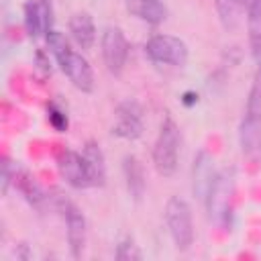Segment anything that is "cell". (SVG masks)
Masks as SVG:
<instances>
[{
    "label": "cell",
    "instance_id": "cell-21",
    "mask_svg": "<svg viewBox=\"0 0 261 261\" xmlns=\"http://www.w3.org/2000/svg\"><path fill=\"white\" fill-rule=\"evenodd\" d=\"M114 257H116L118 261H139V259H143V253H141L139 245H137L130 237H124V239L118 243Z\"/></svg>",
    "mask_w": 261,
    "mask_h": 261
},
{
    "label": "cell",
    "instance_id": "cell-5",
    "mask_svg": "<svg viewBox=\"0 0 261 261\" xmlns=\"http://www.w3.org/2000/svg\"><path fill=\"white\" fill-rule=\"evenodd\" d=\"M53 57L57 59L61 71L69 77V82H71L80 92H84V94H92V92H94V86H96V82H94V71H92L88 59H86L82 53H77V51H73L71 47H67V49L59 51V53L53 55Z\"/></svg>",
    "mask_w": 261,
    "mask_h": 261
},
{
    "label": "cell",
    "instance_id": "cell-7",
    "mask_svg": "<svg viewBox=\"0 0 261 261\" xmlns=\"http://www.w3.org/2000/svg\"><path fill=\"white\" fill-rule=\"evenodd\" d=\"M143 108L137 100H124L114 110V124L112 133L120 139L135 141L143 135Z\"/></svg>",
    "mask_w": 261,
    "mask_h": 261
},
{
    "label": "cell",
    "instance_id": "cell-2",
    "mask_svg": "<svg viewBox=\"0 0 261 261\" xmlns=\"http://www.w3.org/2000/svg\"><path fill=\"white\" fill-rule=\"evenodd\" d=\"M165 224H167L173 245L179 251H188L194 243V220H192V208L184 198L173 196L167 200Z\"/></svg>",
    "mask_w": 261,
    "mask_h": 261
},
{
    "label": "cell",
    "instance_id": "cell-18",
    "mask_svg": "<svg viewBox=\"0 0 261 261\" xmlns=\"http://www.w3.org/2000/svg\"><path fill=\"white\" fill-rule=\"evenodd\" d=\"M14 184H16V188L20 190V194L27 198V202H29L31 206L41 208V206L45 204L47 196H45L43 188L39 186V181H37L31 173H27V171H18V173L14 175Z\"/></svg>",
    "mask_w": 261,
    "mask_h": 261
},
{
    "label": "cell",
    "instance_id": "cell-1",
    "mask_svg": "<svg viewBox=\"0 0 261 261\" xmlns=\"http://www.w3.org/2000/svg\"><path fill=\"white\" fill-rule=\"evenodd\" d=\"M179 147H181L179 126L171 116H165L153 147V165L159 175L171 177L175 173L177 161H179Z\"/></svg>",
    "mask_w": 261,
    "mask_h": 261
},
{
    "label": "cell",
    "instance_id": "cell-12",
    "mask_svg": "<svg viewBox=\"0 0 261 261\" xmlns=\"http://www.w3.org/2000/svg\"><path fill=\"white\" fill-rule=\"evenodd\" d=\"M122 173H124V184L135 202H141L147 190V179H145V169L143 163L135 155H126L122 159Z\"/></svg>",
    "mask_w": 261,
    "mask_h": 261
},
{
    "label": "cell",
    "instance_id": "cell-6",
    "mask_svg": "<svg viewBox=\"0 0 261 261\" xmlns=\"http://www.w3.org/2000/svg\"><path fill=\"white\" fill-rule=\"evenodd\" d=\"M100 47H102V59H104L106 69L112 75H120L128 59V41L122 29L106 27L100 39Z\"/></svg>",
    "mask_w": 261,
    "mask_h": 261
},
{
    "label": "cell",
    "instance_id": "cell-19",
    "mask_svg": "<svg viewBox=\"0 0 261 261\" xmlns=\"http://www.w3.org/2000/svg\"><path fill=\"white\" fill-rule=\"evenodd\" d=\"M218 18L226 31H234L239 27V16H241V0H214Z\"/></svg>",
    "mask_w": 261,
    "mask_h": 261
},
{
    "label": "cell",
    "instance_id": "cell-22",
    "mask_svg": "<svg viewBox=\"0 0 261 261\" xmlns=\"http://www.w3.org/2000/svg\"><path fill=\"white\" fill-rule=\"evenodd\" d=\"M49 122H51V126L55 128V130H59V133H63L65 128H67V116H65V112L61 110V108H57V104H49Z\"/></svg>",
    "mask_w": 261,
    "mask_h": 261
},
{
    "label": "cell",
    "instance_id": "cell-3",
    "mask_svg": "<svg viewBox=\"0 0 261 261\" xmlns=\"http://www.w3.org/2000/svg\"><path fill=\"white\" fill-rule=\"evenodd\" d=\"M232 196H234V173L232 169H222L216 173L204 198L210 220L218 224H224L228 220V214L232 210Z\"/></svg>",
    "mask_w": 261,
    "mask_h": 261
},
{
    "label": "cell",
    "instance_id": "cell-20",
    "mask_svg": "<svg viewBox=\"0 0 261 261\" xmlns=\"http://www.w3.org/2000/svg\"><path fill=\"white\" fill-rule=\"evenodd\" d=\"M247 116H259L261 118V65L255 71L253 77V86L249 90V98H247Z\"/></svg>",
    "mask_w": 261,
    "mask_h": 261
},
{
    "label": "cell",
    "instance_id": "cell-14",
    "mask_svg": "<svg viewBox=\"0 0 261 261\" xmlns=\"http://www.w3.org/2000/svg\"><path fill=\"white\" fill-rule=\"evenodd\" d=\"M124 6L133 16L149 24H161L167 18V8L161 0H124Z\"/></svg>",
    "mask_w": 261,
    "mask_h": 261
},
{
    "label": "cell",
    "instance_id": "cell-9",
    "mask_svg": "<svg viewBox=\"0 0 261 261\" xmlns=\"http://www.w3.org/2000/svg\"><path fill=\"white\" fill-rule=\"evenodd\" d=\"M63 216H65V226H67L69 253L73 259H77V257H82V253L86 249V237H88L86 216L82 214V210L77 206H73L67 200L63 202Z\"/></svg>",
    "mask_w": 261,
    "mask_h": 261
},
{
    "label": "cell",
    "instance_id": "cell-15",
    "mask_svg": "<svg viewBox=\"0 0 261 261\" xmlns=\"http://www.w3.org/2000/svg\"><path fill=\"white\" fill-rule=\"evenodd\" d=\"M69 33L82 49H92L96 43V24L88 12H77L69 18Z\"/></svg>",
    "mask_w": 261,
    "mask_h": 261
},
{
    "label": "cell",
    "instance_id": "cell-13",
    "mask_svg": "<svg viewBox=\"0 0 261 261\" xmlns=\"http://www.w3.org/2000/svg\"><path fill=\"white\" fill-rule=\"evenodd\" d=\"M82 155H84L86 165H88L92 188H102L106 184V159H104V153H102L100 145L96 141H88L84 145Z\"/></svg>",
    "mask_w": 261,
    "mask_h": 261
},
{
    "label": "cell",
    "instance_id": "cell-17",
    "mask_svg": "<svg viewBox=\"0 0 261 261\" xmlns=\"http://www.w3.org/2000/svg\"><path fill=\"white\" fill-rule=\"evenodd\" d=\"M247 27H249V43L251 53L261 65V0H251L247 6Z\"/></svg>",
    "mask_w": 261,
    "mask_h": 261
},
{
    "label": "cell",
    "instance_id": "cell-11",
    "mask_svg": "<svg viewBox=\"0 0 261 261\" xmlns=\"http://www.w3.org/2000/svg\"><path fill=\"white\" fill-rule=\"evenodd\" d=\"M216 177V171H214V159L208 151H200L194 159V196L200 198L204 202L212 181Z\"/></svg>",
    "mask_w": 261,
    "mask_h": 261
},
{
    "label": "cell",
    "instance_id": "cell-16",
    "mask_svg": "<svg viewBox=\"0 0 261 261\" xmlns=\"http://www.w3.org/2000/svg\"><path fill=\"white\" fill-rule=\"evenodd\" d=\"M239 141L241 149L247 155L261 151V118L259 116H243L239 126Z\"/></svg>",
    "mask_w": 261,
    "mask_h": 261
},
{
    "label": "cell",
    "instance_id": "cell-23",
    "mask_svg": "<svg viewBox=\"0 0 261 261\" xmlns=\"http://www.w3.org/2000/svg\"><path fill=\"white\" fill-rule=\"evenodd\" d=\"M14 175H16V171H12L10 159L4 157V159H2V196H6V192H8V188H10V181H12Z\"/></svg>",
    "mask_w": 261,
    "mask_h": 261
},
{
    "label": "cell",
    "instance_id": "cell-24",
    "mask_svg": "<svg viewBox=\"0 0 261 261\" xmlns=\"http://www.w3.org/2000/svg\"><path fill=\"white\" fill-rule=\"evenodd\" d=\"M181 102H184L186 106H194V104L198 102V94H196V92H184Z\"/></svg>",
    "mask_w": 261,
    "mask_h": 261
},
{
    "label": "cell",
    "instance_id": "cell-4",
    "mask_svg": "<svg viewBox=\"0 0 261 261\" xmlns=\"http://www.w3.org/2000/svg\"><path fill=\"white\" fill-rule=\"evenodd\" d=\"M145 55L153 63L163 65H186L188 61V45L173 35H153L145 45Z\"/></svg>",
    "mask_w": 261,
    "mask_h": 261
},
{
    "label": "cell",
    "instance_id": "cell-10",
    "mask_svg": "<svg viewBox=\"0 0 261 261\" xmlns=\"http://www.w3.org/2000/svg\"><path fill=\"white\" fill-rule=\"evenodd\" d=\"M53 24V8L49 0H29L24 4V29L29 37L39 39L47 35Z\"/></svg>",
    "mask_w": 261,
    "mask_h": 261
},
{
    "label": "cell",
    "instance_id": "cell-8",
    "mask_svg": "<svg viewBox=\"0 0 261 261\" xmlns=\"http://www.w3.org/2000/svg\"><path fill=\"white\" fill-rule=\"evenodd\" d=\"M57 167H59V173L61 177L73 186V188H92V181H90V173H88V165H86V159L82 153L77 151H71V149H63L59 155H57Z\"/></svg>",
    "mask_w": 261,
    "mask_h": 261
}]
</instances>
